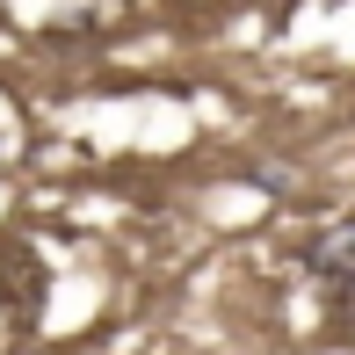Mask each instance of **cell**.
Listing matches in <instances>:
<instances>
[{
    "mask_svg": "<svg viewBox=\"0 0 355 355\" xmlns=\"http://www.w3.org/2000/svg\"><path fill=\"white\" fill-rule=\"evenodd\" d=\"M304 261H312V290H319L327 304H355V225L327 232Z\"/></svg>",
    "mask_w": 355,
    "mask_h": 355,
    "instance_id": "cell-2",
    "label": "cell"
},
{
    "mask_svg": "<svg viewBox=\"0 0 355 355\" xmlns=\"http://www.w3.org/2000/svg\"><path fill=\"white\" fill-rule=\"evenodd\" d=\"M44 297H51V268H44V254L22 247V239H0V312H8V319H37Z\"/></svg>",
    "mask_w": 355,
    "mask_h": 355,
    "instance_id": "cell-1",
    "label": "cell"
}]
</instances>
